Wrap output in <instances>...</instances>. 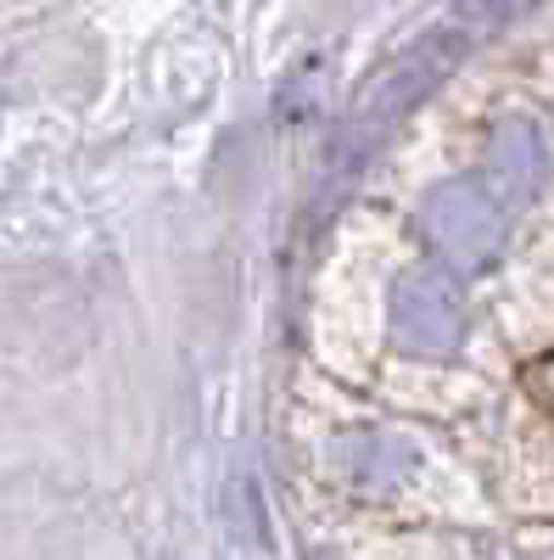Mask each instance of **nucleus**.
Segmentation results:
<instances>
[{
  "instance_id": "nucleus-1",
  "label": "nucleus",
  "mask_w": 554,
  "mask_h": 560,
  "mask_svg": "<svg viewBox=\"0 0 554 560\" xmlns=\"http://www.w3.org/2000/svg\"><path fill=\"white\" fill-rule=\"evenodd\" d=\"M504 18H510V0H453V7H448L421 39H414L381 79H369L364 102H358V113H353V124H347V152L358 158V152L376 147L381 129L398 124V118L421 102L426 90H432L459 57H465L482 34H493Z\"/></svg>"
}]
</instances>
